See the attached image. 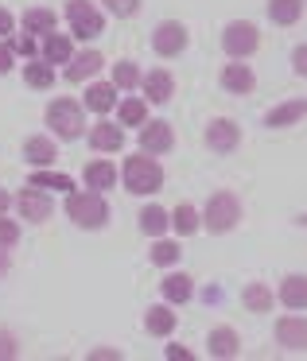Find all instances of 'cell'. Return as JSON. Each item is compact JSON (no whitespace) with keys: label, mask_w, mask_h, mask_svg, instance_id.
Returning a JSON list of instances; mask_svg holds the SVG:
<instances>
[{"label":"cell","mask_w":307,"mask_h":361,"mask_svg":"<svg viewBox=\"0 0 307 361\" xmlns=\"http://www.w3.org/2000/svg\"><path fill=\"white\" fill-rule=\"evenodd\" d=\"M8 272V249H0V276Z\"/></svg>","instance_id":"obj_45"},{"label":"cell","mask_w":307,"mask_h":361,"mask_svg":"<svg viewBox=\"0 0 307 361\" xmlns=\"http://www.w3.org/2000/svg\"><path fill=\"white\" fill-rule=\"evenodd\" d=\"M140 90H144V102L152 105H167L175 97V78L167 71H152V74H140Z\"/></svg>","instance_id":"obj_12"},{"label":"cell","mask_w":307,"mask_h":361,"mask_svg":"<svg viewBox=\"0 0 307 361\" xmlns=\"http://www.w3.org/2000/svg\"><path fill=\"white\" fill-rule=\"evenodd\" d=\"M16 206H20V218H24V221H47L51 210H55V206H51V195H47V190H40V187L20 190Z\"/></svg>","instance_id":"obj_11"},{"label":"cell","mask_w":307,"mask_h":361,"mask_svg":"<svg viewBox=\"0 0 307 361\" xmlns=\"http://www.w3.org/2000/svg\"><path fill=\"white\" fill-rule=\"evenodd\" d=\"M113 86L117 90H136L140 86V63H133V59L113 63Z\"/></svg>","instance_id":"obj_31"},{"label":"cell","mask_w":307,"mask_h":361,"mask_svg":"<svg viewBox=\"0 0 307 361\" xmlns=\"http://www.w3.org/2000/svg\"><path fill=\"white\" fill-rule=\"evenodd\" d=\"M82 183H86V190H109L113 183H117V167H113L109 159H94V164H86V171H82Z\"/></svg>","instance_id":"obj_20"},{"label":"cell","mask_w":307,"mask_h":361,"mask_svg":"<svg viewBox=\"0 0 307 361\" xmlns=\"http://www.w3.org/2000/svg\"><path fill=\"white\" fill-rule=\"evenodd\" d=\"M191 295H195V283H191V276L171 272V276L164 280V299H167V303H187Z\"/></svg>","instance_id":"obj_30"},{"label":"cell","mask_w":307,"mask_h":361,"mask_svg":"<svg viewBox=\"0 0 307 361\" xmlns=\"http://www.w3.org/2000/svg\"><path fill=\"white\" fill-rule=\"evenodd\" d=\"M24 82H28L32 90L55 86V66H51V63H35V59H32V63L24 66Z\"/></svg>","instance_id":"obj_32"},{"label":"cell","mask_w":307,"mask_h":361,"mask_svg":"<svg viewBox=\"0 0 307 361\" xmlns=\"http://www.w3.org/2000/svg\"><path fill=\"white\" fill-rule=\"evenodd\" d=\"M187 43H191V32L179 24V20H164V24H156V32H152V51H156L159 59L183 55Z\"/></svg>","instance_id":"obj_7"},{"label":"cell","mask_w":307,"mask_h":361,"mask_svg":"<svg viewBox=\"0 0 307 361\" xmlns=\"http://www.w3.org/2000/svg\"><path fill=\"white\" fill-rule=\"evenodd\" d=\"M291 66H296V74L307 71V66H303V47H296V55H291Z\"/></svg>","instance_id":"obj_43"},{"label":"cell","mask_w":307,"mask_h":361,"mask_svg":"<svg viewBox=\"0 0 307 361\" xmlns=\"http://www.w3.org/2000/svg\"><path fill=\"white\" fill-rule=\"evenodd\" d=\"M198 218H203V229H210V233H229L241 221V202H237L234 190H218V195H210V202Z\"/></svg>","instance_id":"obj_4"},{"label":"cell","mask_w":307,"mask_h":361,"mask_svg":"<svg viewBox=\"0 0 307 361\" xmlns=\"http://www.w3.org/2000/svg\"><path fill=\"white\" fill-rule=\"evenodd\" d=\"M299 16H303V0H268V20L280 27H291L299 24Z\"/></svg>","instance_id":"obj_26"},{"label":"cell","mask_w":307,"mask_h":361,"mask_svg":"<svg viewBox=\"0 0 307 361\" xmlns=\"http://www.w3.org/2000/svg\"><path fill=\"white\" fill-rule=\"evenodd\" d=\"M241 303L249 307L253 314H265L268 307H272V291H268L265 283H249V288L241 291Z\"/></svg>","instance_id":"obj_33"},{"label":"cell","mask_w":307,"mask_h":361,"mask_svg":"<svg viewBox=\"0 0 307 361\" xmlns=\"http://www.w3.org/2000/svg\"><path fill=\"white\" fill-rule=\"evenodd\" d=\"M97 357H105V361H117L121 353H117V350H94V353H90V361H97Z\"/></svg>","instance_id":"obj_42"},{"label":"cell","mask_w":307,"mask_h":361,"mask_svg":"<svg viewBox=\"0 0 307 361\" xmlns=\"http://www.w3.org/2000/svg\"><path fill=\"white\" fill-rule=\"evenodd\" d=\"M175 148V133L167 121H144L140 125V152L148 156H164V152Z\"/></svg>","instance_id":"obj_8"},{"label":"cell","mask_w":307,"mask_h":361,"mask_svg":"<svg viewBox=\"0 0 307 361\" xmlns=\"http://www.w3.org/2000/svg\"><path fill=\"white\" fill-rule=\"evenodd\" d=\"M28 187H40V190H66L71 195L74 190V179L63 171H47V167H35L32 175H28Z\"/></svg>","instance_id":"obj_23"},{"label":"cell","mask_w":307,"mask_h":361,"mask_svg":"<svg viewBox=\"0 0 307 361\" xmlns=\"http://www.w3.org/2000/svg\"><path fill=\"white\" fill-rule=\"evenodd\" d=\"M66 214L78 229H102L109 221V202L102 198V190H71L66 195Z\"/></svg>","instance_id":"obj_1"},{"label":"cell","mask_w":307,"mask_h":361,"mask_svg":"<svg viewBox=\"0 0 307 361\" xmlns=\"http://www.w3.org/2000/svg\"><path fill=\"white\" fill-rule=\"evenodd\" d=\"M303 113H307V105L299 102V97H291V102L268 109L265 125H268V128H291V125H299V121H303Z\"/></svg>","instance_id":"obj_19"},{"label":"cell","mask_w":307,"mask_h":361,"mask_svg":"<svg viewBox=\"0 0 307 361\" xmlns=\"http://www.w3.org/2000/svg\"><path fill=\"white\" fill-rule=\"evenodd\" d=\"M12 27H16V16H12V12L4 8V4H0V39H8Z\"/></svg>","instance_id":"obj_39"},{"label":"cell","mask_w":307,"mask_h":361,"mask_svg":"<svg viewBox=\"0 0 307 361\" xmlns=\"http://www.w3.org/2000/svg\"><path fill=\"white\" fill-rule=\"evenodd\" d=\"M237 144H241V128L234 125V121L226 117H214L210 125H206V148L218 152V156H226V152H234Z\"/></svg>","instance_id":"obj_9"},{"label":"cell","mask_w":307,"mask_h":361,"mask_svg":"<svg viewBox=\"0 0 307 361\" xmlns=\"http://www.w3.org/2000/svg\"><path fill=\"white\" fill-rule=\"evenodd\" d=\"M280 303L291 307V311H303L307 307V280L303 276H288V280L280 283Z\"/></svg>","instance_id":"obj_29"},{"label":"cell","mask_w":307,"mask_h":361,"mask_svg":"<svg viewBox=\"0 0 307 361\" xmlns=\"http://www.w3.org/2000/svg\"><path fill=\"white\" fill-rule=\"evenodd\" d=\"M102 4H105L109 16H121V20H128V16L140 12V0H102Z\"/></svg>","instance_id":"obj_35"},{"label":"cell","mask_w":307,"mask_h":361,"mask_svg":"<svg viewBox=\"0 0 307 361\" xmlns=\"http://www.w3.org/2000/svg\"><path fill=\"white\" fill-rule=\"evenodd\" d=\"M55 156H59V148H55L51 136H28V140H24V159L32 167H51V164H55Z\"/></svg>","instance_id":"obj_18"},{"label":"cell","mask_w":307,"mask_h":361,"mask_svg":"<svg viewBox=\"0 0 307 361\" xmlns=\"http://www.w3.org/2000/svg\"><path fill=\"white\" fill-rule=\"evenodd\" d=\"M175 322H179V319H175L171 307H159L156 303V307H148V311H144V330H148L152 338H167L175 330Z\"/></svg>","instance_id":"obj_21"},{"label":"cell","mask_w":307,"mask_h":361,"mask_svg":"<svg viewBox=\"0 0 307 361\" xmlns=\"http://www.w3.org/2000/svg\"><path fill=\"white\" fill-rule=\"evenodd\" d=\"M12 66H16V55H12L8 39H0V74H8Z\"/></svg>","instance_id":"obj_38"},{"label":"cell","mask_w":307,"mask_h":361,"mask_svg":"<svg viewBox=\"0 0 307 361\" xmlns=\"http://www.w3.org/2000/svg\"><path fill=\"white\" fill-rule=\"evenodd\" d=\"M8 47H12V55H28V59H35V35H8Z\"/></svg>","instance_id":"obj_36"},{"label":"cell","mask_w":307,"mask_h":361,"mask_svg":"<svg viewBox=\"0 0 307 361\" xmlns=\"http://www.w3.org/2000/svg\"><path fill=\"white\" fill-rule=\"evenodd\" d=\"M86 140L94 152H121L125 148V128L113 125V121H97V128H90Z\"/></svg>","instance_id":"obj_15"},{"label":"cell","mask_w":307,"mask_h":361,"mask_svg":"<svg viewBox=\"0 0 307 361\" xmlns=\"http://www.w3.org/2000/svg\"><path fill=\"white\" fill-rule=\"evenodd\" d=\"M125 187H128V195H156L159 187H164V167L156 164V159L148 156V152H136V156H128L125 159Z\"/></svg>","instance_id":"obj_2"},{"label":"cell","mask_w":307,"mask_h":361,"mask_svg":"<svg viewBox=\"0 0 307 361\" xmlns=\"http://www.w3.org/2000/svg\"><path fill=\"white\" fill-rule=\"evenodd\" d=\"M20 24H24L28 35H51L55 24H59V16L51 8H28L24 16H20Z\"/></svg>","instance_id":"obj_25"},{"label":"cell","mask_w":307,"mask_h":361,"mask_svg":"<svg viewBox=\"0 0 307 361\" xmlns=\"http://www.w3.org/2000/svg\"><path fill=\"white\" fill-rule=\"evenodd\" d=\"M206 353H210V357H237V353H241L237 330L234 326H214L210 338H206Z\"/></svg>","instance_id":"obj_17"},{"label":"cell","mask_w":307,"mask_h":361,"mask_svg":"<svg viewBox=\"0 0 307 361\" xmlns=\"http://www.w3.org/2000/svg\"><path fill=\"white\" fill-rule=\"evenodd\" d=\"M0 357H16V342H12V334H0Z\"/></svg>","instance_id":"obj_40"},{"label":"cell","mask_w":307,"mask_h":361,"mask_svg":"<svg viewBox=\"0 0 307 361\" xmlns=\"http://www.w3.org/2000/svg\"><path fill=\"white\" fill-rule=\"evenodd\" d=\"M8 206H12V198H8V190H0V214H8Z\"/></svg>","instance_id":"obj_44"},{"label":"cell","mask_w":307,"mask_h":361,"mask_svg":"<svg viewBox=\"0 0 307 361\" xmlns=\"http://www.w3.org/2000/svg\"><path fill=\"white\" fill-rule=\"evenodd\" d=\"M167 218H171V229L179 237H191V233H198V229H203V218H198V210L191 202H179L171 214H167Z\"/></svg>","instance_id":"obj_24"},{"label":"cell","mask_w":307,"mask_h":361,"mask_svg":"<svg viewBox=\"0 0 307 361\" xmlns=\"http://www.w3.org/2000/svg\"><path fill=\"white\" fill-rule=\"evenodd\" d=\"M179 257H183L179 245H175V241H159V237H156V245H152V252H148V260H152L156 268H171Z\"/></svg>","instance_id":"obj_34"},{"label":"cell","mask_w":307,"mask_h":361,"mask_svg":"<svg viewBox=\"0 0 307 361\" xmlns=\"http://www.w3.org/2000/svg\"><path fill=\"white\" fill-rule=\"evenodd\" d=\"M71 55H74V43H71V35H59V32L43 35V63H51V66H63Z\"/></svg>","instance_id":"obj_22"},{"label":"cell","mask_w":307,"mask_h":361,"mask_svg":"<svg viewBox=\"0 0 307 361\" xmlns=\"http://www.w3.org/2000/svg\"><path fill=\"white\" fill-rule=\"evenodd\" d=\"M167 229H171V218H167V210L164 206H144L140 210V233H148V237H164Z\"/></svg>","instance_id":"obj_28"},{"label":"cell","mask_w":307,"mask_h":361,"mask_svg":"<svg viewBox=\"0 0 307 361\" xmlns=\"http://www.w3.org/2000/svg\"><path fill=\"white\" fill-rule=\"evenodd\" d=\"M167 357H171V361H187L191 350H183V345H167Z\"/></svg>","instance_id":"obj_41"},{"label":"cell","mask_w":307,"mask_h":361,"mask_svg":"<svg viewBox=\"0 0 307 361\" xmlns=\"http://www.w3.org/2000/svg\"><path fill=\"white\" fill-rule=\"evenodd\" d=\"M117 121H121V128H140L144 121H148L144 97H125V102H117Z\"/></svg>","instance_id":"obj_27"},{"label":"cell","mask_w":307,"mask_h":361,"mask_svg":"<svg viewBox=\"0 0 307 361\" xmlns=\"http://www.w3.org/2000/svg\"><path fill=\"white\" fill-rule=\"evenodd\" d=\"M257 47H260L257 24H249V20H234V24L222 27V51H226L229 59H245V55H253Z\"/></svg>","instance_id":"obj_6"},{"label":"cell","mask_w":307,"mask_h":361,"mask_svg":"<svg viewBox=\"0 0 307 361\" xmlns=\"http://www.w3.org/2000/svg\"><path fill=\"white\" fill-rule=\"evenodd\" d=\"M63 66H66V82H90L105 66V59L102 51H74Z\"/></svg>","instance_id":"obj_13"},{"label":"cell","mask_w":307,"mask_h":361,"mask_svg":"<svg viewBox=\"0 0 307 361\" xmlns=\"http://www.w3.org/2000/svg\"><path fill=\"white\" fill-rule=\"evenodd\" d=\"M47 128L59 140H78V136L86 133V109H82V102H74V97H55V102L47 105Z\"/></svg>","instance_id":"obj_3"},{"label":"cell","mask_w":307,"mask_h":361,"mask_svg":"<svg viewBox=\"0 0 307 361\" xmlns=\"http://www.w3.org/2000/svg\"><path fill=\"white\" fill-rule=\"evenodd\" d=\"M276 342L284 345V350H303L307 345V319L303 314H284L280 322H276Z\"/></svg>","instance_id":"obj_14"},{"label":"cell","mask_w":307,"mask_h":361,"mask_svg":"<svg viewBox=\"0 0 307 361\" xmlns=\"http://www.w3.org/2000/svg\"><path fill=\"white\" fill-rule=\"evenodd\" d=\"M66 24H71V32L78 39H97L105 32V12L94 0H71L66 4Z\"/></svg>","instance_id":"obj_5"},{"label":"cell","mask_w":307,"mask_h":361,"mask_svg":"<svg viewBox=\"0 0 307 361\" xmlns=\"http://www.w3.org/2000/svg\"><path fill=\"white\" fill-rule=\"evenodd\" d=\"M16 241H20V226H16V221H8L4 214H0V249H12Z\"/></svg>","instance_id":"obj_37"},{"label":"cell","mask_w":307,"mask_h":361,"mask_svg":"<svg viewBox=\"0 0 307 361\" xmlns=\"http://www.w3.org/2000/svg\"><path fill=\"white\" fill-rule=\"evenodd\" d=\"M222 90H229V94L245 97L257 90V74H253V66H245L241 59H234V63L222 66Z\"/></svg>","instance_id":"obj_10"},{"label":"cell","mask_w":307,"mask_h":361,"mask_svg":"<svg viewBox=\"0 0 307 361\" xmlns=\"http://www.w3.org/2000/svg\"><path fill=\"white\" fill-rule=\"evenodd\" d=\"M82 109H90V113L117 109V86L113 82H90L86 94H82Z\"/></svg>","instance_id":"obj_16"}]
</instances>
